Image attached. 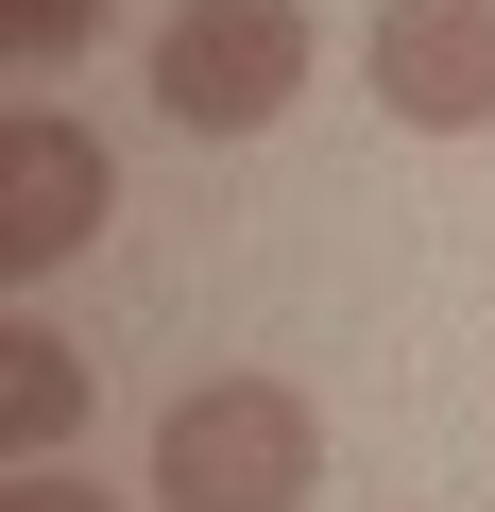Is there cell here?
I'll use <instances>...</instances> for the list:
<instances>
[{"instance_id":"cell-1","label":"cell","mask_w":495,"mask_h":512,"mask_svg":"<svg viewBox=\"0 0 495 512\" xmlns=\"http://www.w3.org/2000/svg\"><path fill=\"white\" fill-rule=\"evenodd\" d=\"M325 495V410L308 376H188L154 427V512H308Z\"/></svg>"},{"instance_id":"cell-2","label":"cell","mask_w":495,"mask_h":512,"mask_svg":"<svg viewBox=\"0 0 495 512\" xmlns=\"http://www.w3.org/2000/svg\"><path fill=\"white\" fill-rule=\"evenodd\" d=\"M291 86H308V0H171L154 103L188 137H257V120H291Z\"/></svg>"},{"instance_id":"cell-3","label":"cell","mask_w":495,"mask_h":512,"mask_svg":"<svg viewBox=\"0 0 495 512\" xmlns=\"http://www.w3.org/2000/svg\"><path fill=\"white\" fill-rule=\"evenodd\" d=\"M120 222V171H103V137L86 120H52V103H18L0 120V274H69V256Z\"/></svg>"},{"instance_id":"cell-4","label":"cell","mask_w":495,"mask_h":512,"mask_svg":"<svg viewBox=\"0 0 495 512\" xmlns=\"http://www.w3.org/2000/svg\"><path fill=\"white\" fill-rule=\"evenodd\" d=\"M359 86H376L410 137H478V120H495V0H376Z\"/></svg>"},{"instance_id":"cell-5","label":"cell","mask_w":495,"mask_h":512,"mask_svg":"<svg viewBox=\"0 0 495 512\" xmlns=\"http://www.w3.org/2000/svg\"><path fill=\"white\" fill-rule=\"evenodd\" d=\"M0 444H18V461L86 444V359H69L52 325H0Z\"/></svg>"},{"instance_id":"cell-6","label":"cell","mask_w":495,"mask_h":512,"mask_svg":"<svg viewBox=\"0 0 495 512\" xmlns=\"http://www.w3.org/2000/svg\"><path fill=\"white\" fill-rule=\"evenodd\" d=\"M86 35H103V0H0V52L18 69H86Z\"/></svg>"},{"instance_id":"cell-7","label":"cell","mask_w":495,"mask_h":512,"mask_svg":"<svg viewBox=\"0 0 495 512\" xmlns=\"http://www.w3.org/2000/svg\"><path fill=\"white\" fill-rule=\"evenodd\" d=\"M0 512H120V495H86L69 461H18V495H0Z\"/></svg>"}]
</instances>
